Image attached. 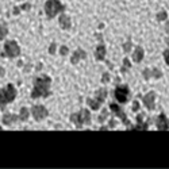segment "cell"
Wrapping results in <instances>:
<instances>
[{"instance_id":"19","label":"cell","mask_w":169,"mask_h":169,"mask_svg":"<svg viewBox=\"0 0 169 169\" xmlns=\"http://www.w3.org/2000/svg\"><path fill=\"white\" fill-rule=\"evenodd\" d=\"M29 115H30V110L27 107H22L20 108V112H19V119L26 122L27 119H29Z\"/></svg>"},{"instance_id":"38","label":"cell","mask_w":169,"mask_h":169,"mask_svg":"<svg viewBox=\"0 0 169 169\" xmlns=\"http://www.w3.org/2000/svg\"><path fill=\"white\" fill-rule=\"evenodd\" d=\"M0 130H3V127H2V126H0Z\"/></svg>"},{"instance_id":"30","label":"cell","mask_w":169,"mask_h":169,"mask_svg":"<svg viewBox=\"0 0 169 169\" xmlns=\"http://www.w3.org/2000/svg\"><path fill=\"white\" fill-rule=\"evenodd\" d=\"M131 110H133L134 112H137V111L140 110V103H138L137 100H134V103H133V108H131Z\"/></svg>"},{"instance_id":"4","label":"cell","mask_w":169,"mask_h":169,"mask_svg":"<svg viewBox=\"0 0 169 169\" xmlns=\"http://www.w3.org/2000/svg\"><path fill=\"white\" fill-rule=\"evenodd\" d=\"M64 11H65V7L60 0H47L45 3V14L47 19H53L56 15L62 14Z\"/></svg>"},{"instance_id":"34","label":"cell","mask_w":169,"mask_h":169,"mask_svg":"<svg viewBox=\"0 0 169 169\" xmlns=\"http://www.w3.org/2000/svg\"><path fill=\"white\" fill-rule=\"evenodd\" d=\"M115 126V120L114 119H111L110 120V123H108V127H114Z\"/></svg>"},{"instance_id":"12","label":"cell","mask_w":169,"mask_h":169,"mask_svg":"<svg viewBox=\"0 0 169 169\" xmlns=\"http://www.w3.org/2000/svg\"><path fill=\"white\" fill-rule=\"evenodd\" d=\"M85 58H87V53L84 52L83 49H77L76 52H74V53L72 54V58H70V62H72L73 65H74V64H77L80 60H85Z\"/></svg>"},{"instance_id":"1","label":"cell","mask_w":169,"mask_h":169,"mask_svg":"<svg viewBox=\"0 0 169 169\" xmlns=\"http://www.w3.org/2000/svg\"><path fill=\"white\" fill-rule=\"evenodd\" d=\"M50 85H52V79L49 76H39L34 80V87L31 91L33 99L38 97H49L50 96Z\"/></svg>"},{"instance_id":"8","label":"cell","mask_w":169,"mask_h":169,"mask_svg":"<svg viewBox=\"0 0 169 169\" xmlns=\"http://www.w3.org/2000/svg\"><path fill=\"white\" fill-rule=\"evenodd\" d=\"M110 110L112 111V112H114L115 115H116L118 118H119V119L122 120V123H123L124 126H127V127H133V126H131V123H130V120H128L127 118H126V114H124L123 111H122V108H120L119 106H118V104L111 103V104H110Z\"/></svg>"},{"instance_id":"26","label":"cell","mask_w":169,"mask_h":169,"mask_svg":"<svg viewBox=\"0 0 169 169\" xmlns=\"http://www.w3.org/2000/svg\"><path fill=\"white\" fill-rule=\"evenodd\" d=\"M151 74H153V77H154V79H161V77H162V73H161L160 70L157 69V68L151 69Z\"/></svg>"},{"instance_id":"2","label":"cell","mask_w":169,"mask_h":169,"mask_svg":"<svg viewBox=\"0 0 169 169\" xmlns=\"http://www.w3.org/2000/svg\"><path fill=\"white\" fill-rule=\"evenodd\" d=\"M70 122H72L77 128H81L84 124L89 126L91 124V112L87 108H81L79 112L70 115Z\"/></svg>"},{"instance_id":"5","label":"cell","mask_w":169,"mask_h":169,"mask_svg":"<svg viewBox=\"0 0 169 169\" xmlns=\"http://www.w3.org/2000/svg\"><path fill=\"white\" fill-rule=\"evenodd\" d=\"M4 54L8 58H15L20 56V46L16 41H6L4 43Z\"/></svg>"},{"instance_id":"35","label":"cell","mask_w":169,"mask_h":169,"mask_svg":"<svg viewBox=\"0 0 169 169\" xmlns=\"http://www.w3.org/2000/svg\"><path fill=\"white\" fill-rule=\"evenodd\" d=\"M30 69H31V65H30V64H29V65H27V66L25 68V73H27V72H29Z\"/></svg>"},{"instance_id":"24","label":"cell","mask_w":169,"mask_h":169,"mask_svg":"<svg viewBox=\"0 0 169 169\" xmlns=\"http://www.w3.org/2000/svg\"><path fill=\"white\" fill-rule=\"evenodd\" d=\"M142 76H143L145 80H149L150 77H153V74H151V69H145L143 72H142Z\"/></svg>"},{"instance_id":"9","label":"cell","mask_w":169,"mask_h":169,"mask_svg":"<svg viewBox=\"0 0 169 169\" xmlns=\"http://www.w3.org/2000/svg\"><path fill=\"white\" fill-rule=\"evenodd\" d=\"M154 101H155V93L154 92H149V93L142 96V103H143V106L146 107L149 111H153L155 108Z\"/></svg>"},{"instance_id":"3","label":"cell","mask_w":169,"mask_h":169,"mask_svg":"<svg viewBox=\"0 0 169 169\" xmlns=\"http://www.w3.org/2000/svg\"><path fill=\"white\" fill-rule=\"evenodd\" d=\"M16 97V88L12 85V84H8L4 89L0 88V108L4 110L6 104L11 103V101L15 100Z\"/></svg>"},{"instance_id":"10","label":"cell","mask_w":169,"mask_h":169,"mask_svg":"<svg viewBox=\"0 0 169 169\" xmlns=\"http://www.w3.org/2000/svg\"><path fill=\"white\" fill-rule=\"evenodd\" d=\"M155 126L158 130H169V119L165 114H160L155 120Z\"/></svg>"},{"instance_id":"11","label":"cell","mask_w":169,"mask_h":169,"mask_svg":"<svg viewBox=\"0 0 169 169\" xmlns=\"http://www.w3.org/2000/svg\"><path fill=\"white\" fill-rule=\"evenodd\" d=\"M58 23H60V26L62 30H69L70 27H72V19H70V16H68L66 14H64V12L61 14Z\"/></svg>"},{"instance_id":"37","label":"cell","mask_w":169,"mask_h":169,"mask_svg":"<svg viewBox=\"0 0 169 169\" xmlns=\"http://www.w3.org/2000/svg\"><path fill=\"white\" fill-rule=\"evenodd\" d=\"M165 31L169 33V22H167V26H165Z\"/></svg>"},{"instance_id":"39","label":"cell","mask_w":169,"mask_h":169,"mask_svg":"<svg viewBox=\"0 0 169 169\" xmlns=\"http://www.w3.org/2000/svg\"><path fill=\"white\" fill-rule=\"evenodd\" d=\"M167 41H168V45H169V39H167Z\"/></svg>"},{"instance_id":"7","label":"cell","mask_w":169,"mask_h":169,"mask_svg":"<svg viewBox=\"0 0 169 169\" xmlns=\"http://www.w3.org/2000/svg\"><path fill=\"white\" fill-rule=\"evenodd\" d=\"M31 115H33V118L37 122H41V120L45 119L47 115H49V111L46 110V107L41 106V104H37V106L31 107Z\"/></svg>"},{"instance_id":"27","label":"cell","mask_w":169,"mask_h":169,"mask_svg":"<svg viewBox=\"0 0 169 169\" xmlns=\"http://www.w3.org/2000/svg\"><path fill=\"white\" fill-rule=\"evenodd\" d=\"M110 79H111V77H110V73H103V76H101V84H107L108 83V81H110Z\"/></svg>"},{"instance_id":"17","label":"cell","mask_w":169,"mask_h":169,"mask_svg":"<svg viewBox=\"0 0 169 169\" xmlns=\"http://www.w3.org/2000/svg\"><path fill=\"white\" fill-rule=\"evenodd\" d=\"M107 89H104V88H101V89H97L96 93H95V99H96L97 101H100V103H104L107 99Z\"/></svg>"},{"instance_id":"28","label":"cell","mask_w":169,"mask_h":169,"mask_svg":"<svg viewBox=\"0 0 169 169\" xmlns=\"http://www.w3.org/2000/svg\"><path fill=\"white\" fill-rule=\"evenodd\" d=\"M57 52V45L56 43H50V46H49V54H56Z\"/></svg>"},{"instance_id":"6","label":"cell","mask_w":169,"mask_h":169,"mask_svg":"<svg viewBox=\"0 0 169 169\" xmlns=\"http://www.w3.org/2000/svg\"><path fill=\"white\" fill-rule=\"evenodd\" d=\"M114 96L119 103L123 104L130 99V89L127 85H118L114 91Z\"/></svg>"},{"instance_id":"13","label":"cell","mask_w":169,"mask_h":169,"mask_svg":"<svg viewBox=\"0 0 169 169\" xmlns=\"http://www.w3.org/2000/svg\"><path fill=\"white\" fill-rule=\"evenodd\" d=\"M106 53H107V49L104 45H99L95 50V58L96 61H103L106 58Z\"/></svg>"},{"instance_id":"25","label":"cell","mask_w":169,"mask_h":169,"mask_svg":"<svg viewBox=\"0 0 169 169\" xmlns=\"http://www.w3.org/2000/svg\"><path fill=\"white\" fill-rule=\"evenodd\" d=\"M107 115H108V114H107V108H104V110H103V112L100 114V116L97 118V120H99L100 123H103V122L107 119Z\"/></svg>"},{"instance_id":"14","label":"cell","mask_w":169,"mask_h":169,"mask_svg":"<svg viewBox=\"0 0 169 169\" xmlns=\"http://www.w3.org/2000/svg\"><path fill=\"white\" fill-rule=\"evenodd\" d=\"M143 116H145L143 114H138V115H137V122H138V124L135 126V128H137V130H146L147 126H149V123H150L149 120L143 122Z\"/></svg>"},{"instance_id":"33","label":"cell","mask_w":169,"mask_h":169,"mask_svg":"<svg viewBox=\"0 0 169 169\" xmlns=\"http://www.w3.org/2000/svg\"><path fill=\"white\" fill-rule=\"evenodd\" d=\"M14 8H15V10H14V15H18V14H19V11H20V7H14Z\"/></svg>"},{"instance_id":"21","label":"cell","mask_w":169,"mask_h":169,"mask_svg":"<svg viewBox=\"0 0 169 169\" xmlns=\"http://www.w3.org/2000/svg\"><path fill=\"white\" fill-rule=\"evenodd\" d=\"M130 68H131V62L128 61V58H124L123 60V66L120 68V72L122 73H126L127 69H130Z\"/></svg>"},{"instance_id":"32","label":"cell","mask_w":169,"mask_h":169,"mask_svg":"<svg viewBox=\"0 0 169 169\" xmlns=\"http://www.w3.org/2000/svg\"><path fill=\"white\" fill-rule=\"evenodd\" d=\"M30 7H31V4H30V3H27V4H23L22 7H20V8H22V10H25V11H26V10H29Z\"/></svg>"},{"instance_id":"22","label":"cell","mask_w":169,"mask_h":169,"mask_svg":"<svg viewBox=\"0 0 169 169\" xmlns=\"http://www.w3.org/2000/svg\"><path fill=\"white\" fill-rule=\"evenodd\" d=\"M7 34H8V30H7L6 26L0 25V41H3L7 37Z\"/></svg>"},{"instance_id":"31","label":"cell","mask_w":169,"mask_h":169,"mask_svg":"<svg viewBox=\"0 0 169 169\" xmlns=\"http://www.w3.org/2000/svg\"><path fill=\"white\" fill-rule=\"evenodd\" d=\"M164 60H165V62H167V65H169V49L164 52Z\"/></svg>"},{"instance_id":"15","label":"cell","mask_w":169,"mask_h":169,"mask_svg":"<svg viewBox=\"0 0 169 169\" xmlns=\"http://www.w3.org/2000/svg\"><path fill=\"white\" fill-rule=\"evenodd\" d=\"M143 57H145V52H143V49L142 47H135V50L133 52V61L134 62H141L142 60H143Z\"/></svg>"},{"instance_id":"16","label":"cell","mask_w":169,"mask_h":169,"mask_svg":"<svg viewBox=\"0 0 169 169\" xmlns=\"http://www.w3.org/2000/svg\"><path fill=\"white\" fill-rule=\"evenodd\" d=\"M19 120V116L18 115H14V114H6L4 116H3V123L6 124V126H10V124H14L15 122Z\"/></svg>"},{"instance_id":"29","label":"cell","mask_w":169,"mask_h":169,"mask_svg":"<svg viewBox=\"0 0 169 169\" xmlns=\"http://www.w3.org/2000/svg\"><path fill=\"white\" fill-rule=\"evenodd\" d=\"M68 53H69V49H68V46H61V47H60V54H61V56H66Z\"/></svg>"},{"instance_id":"40","label":"cell","mask_w":169,"mask_h":169,"mask_svg":"<svg viewBox=\"0 0 169 169\" xmlns=\"http://www.w3.org/2000/svg\"><path fill=\"white\" fill-rule=\"evenodd\" d=\"M18 2H19V0H18Z\"/></svg>"},{"instance_id":"36","label":"cell","mask_w":169,"mask_h":169,"mask_svg":"<svg viewBox=\"0 0 169 169\" xmlns=\"http://www.w3.org/2000/svg\"><path fill=\"white\" fill-rule=\"evenodd\" d=\"M4 74H6V73H4V69H3V68L0 66V76L3 77V76H4Z\"/></svg>"},{"instance_id":"20","label":"cell","mask_w":169,"mask_h":169,"mask_svg":"<svg viewBox=\"0 0 169 169\" xmlns=\"http://www.w3.org/2000/svg\"><path fill=\"white\" fill-rule=\"evenodd\" d=\"M122 49H123V53H128L131 52V49H133V42H131L130 39L126 41V42L122 45Z\"/></svg>"},{"instance_id":"18","label":"cell","mask_w":169,"mask_h":169,"mask_svg":"<svg viewBox=\"0 0 169 169\" xmlns=\"http://www.w3.org/2000/svg\"><path fill=\"white\" fill-rule=\"evenodd\" d=\"M100 101H97L96 99H92V97H88L87 99V106H89L91 107V110H93V111H96V110H99L100 108Z\"/></svg>"},{"instance_id":"23","label":"cell","mask_w":169,"mask_h":169,"mask_svg":"<svg viewBox=\"0 0 169 169\" xmlns=\"http://www.w3.org/2000/svg\"><path fill=\"white\" fill-rule=\"evenodd\" d=\"M167 19H168L167 11H161V12L157 14V20H158V22H164V20H167Z\"/></svg>"}]
</instances>
